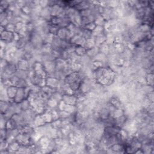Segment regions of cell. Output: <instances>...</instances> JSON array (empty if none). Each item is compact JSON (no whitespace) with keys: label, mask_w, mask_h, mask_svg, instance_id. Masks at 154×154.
<instances>
[{"label":"cell","mask_w":154,"mask_h":154,"mask_svg":"<svg viewBox=\"0 0 154 154\" xmlns=\"http://www.w3.org/2000/svg\"><path fill=\"white\" fill-rule=\"evenodd\" d=\"M13 38V34L11 32L5 30L3 32H1V39L2 40H4V42H11Z\"/></svg>","instance_id":"6da1fadb"}]
</instances>
